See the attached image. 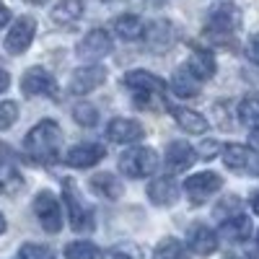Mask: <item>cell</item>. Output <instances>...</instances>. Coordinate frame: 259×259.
Instances as JSON below:
<instances>
[{"label": "cell", "instance_id": "cell-1", "mask_svg": "<svg viewBox=\"0 0 259 259\" xmlns=\"http://www.w3.org/2000/svg\"><path fill=\"white\" fill-rule=\"evenodd\" d=\"M62 145V127L55 119L36 122L24 138V153L36 163H55L60 158Z\"/></svg>", "mask_w": 259, "mask_h": 259}, {"label": "cell", "instance_id": "cell-2", "mask_svg": "<svg viewBox=\"0 0 259 259\" xmlns=\"http://www.w3.org/2000/svg\"><path fill=\"white\" fill-rule=\"evenodd\" d=\"M241 26V11L236 8L233 3L218 6L212 8L207 16V24H205V39L210 41H218V45H231L236 31Z\"/></svg>", "mask_w": 259, "mask_h": 259}, {"label": "cell", "instance_id": "cell-3", "mask_svg": "<svg viewBox=\"0 0 259 259\" xmlns=\"http://www.w3.org/2000/svg\"><path fill=\"white\" fill-rule=\"evenodd\" d=\"M122 85L127 91L135 94V104L138 106H150L153 99H163L166 96V83L150 70H130L122 75Z\"/></svg>", "mask_w": 259, "mask_h": 259}, {"label": "cell", "instance_id": "cell-4", "mask_svg": "<svg viewBox=\"0 0 259 259\" xmlns=\"http://www.w3.org/2000/svg\"><path fill=\"white\" fill-rule=\"evenodd\" d=\"M62 205L68 210V221H70L73 231H78V233L94 231V210L83 202L73 179H62Z\"/></svg>", "mask_w": 259, "mask_h": 259}, {"label": "cell", "instance_id": "cell-5", "mask_svg": "<svg viewBox=\"0 0 259 259\" xmlns=\"http://www.w3.org/2000/svg\"><path fill=\"white\" fill-rule=\"evenodd\" d=\"M156 168H158V153L153 148L135 145V148H127L119 156V171L130 179H145L156 174Z\"/></svg>", "mask_w": 259, "mask_h": 259}, {"label": "cell", "instance_id": "cell-6", "mask_svg": "<svg viewBox=\"0 0 259 259\" xmlns=\"http://www.w3.org/2000/svg\"><path fill=\"white\" fill-rule=\"evenodd\" d=\"M34 215L47 233H57L62 228V207L50 189H41L34 197Z\"/></svg>", "mask_w": 259, "mask_h": 259}, {"label": "cell", "instance_id": "cell-7", "mask_svg": "<svg viewBox=\"0 0 259 259\" xmlns=\"http://www.w3.org/2000/svg\"><path fill=\"white\" fill-rule=\"evenodd\" d=\"M221 187H223V179H221V174H215V171H200V174H192L184 182V192H187L192 205L207 202V197H212Z\"/></svg>", "mask_w": 259, "mask_h": 259}, {"label": "cell", "instance_id": "cell-8", "mask_svg": "<svg viewBox=\"0 0 259 259\" xmlns=\"http://www.w3.org/2000/svg\"><path fill=\"white\" fill-rule=\"evenodd\" d=\"M21 94L29 96V99H34V96H50V99H55L57 96V83H55V78L45 68L34 65V68H29L24 73V78H21Z\"/></svg>", "mask_w": 259, "mask_h": 259}, {"label": "cell", "instance_id": "cell-9", "mask_svg": "<svg viewBox=\"0 0 259 259\" xmlns=\"http://www.w3.org/2000/svg\"><path fill=\"white\" fill-rule=\"evenodd\" d=\"M36 36V21L31 16H21L16 24L11 26L6 41H3V47L8 55H21V52H26L31 47V41Z\"/></svg>", "mask_w": 259, "mask_h": 259}, {"label": "cell", "instance_id": "cell-10", "mask_svg": "<svg viewBox=\"0 0 259 259\" xmlns=\"http://www.w3.org/2000/svg\"><path fill=\"white\" fill-rule=\"evenodd\" d=\"M223 163L236 174H256L259 171V158L254 153V148H246L239 143H231L223 148Z\"/></svg>", "mask_w": 259, "mask_h": 259}, {"label": "cell", "instance_id": "cell-11", "mask_svg": "<svg viewBox=\"0 0 259 259\" xmlns=\"http://www.w3.org/2000/svg\"><path fill=\"white\" fill-rule=\"evenodd\" d=\"M78 55L85 57V60H99V57H106L112 50H114V41L109 36L106 29H91L80 41H78Z\"/></svg>", "mask_w": 259, "mask_h": 259}, {"label": "cell", "instance_id": "cell-12", "mask_svg": "<svg viewBox=\"0 0 259 259\" xmlns=\"http://www.w3.org/2000/svg\"><path fill=\"white\" fill-rule=\"evenodd\" d=\"M145 135V127L138 119H130V117H114L106 127V138L117 145H133Z\"/></svg>", "mask_w": 259, "mask_h": 259}, {"label": "cell", "instance_id": "cell-13", "mask_svg": "<svg viewBox=\"0 0 259 259\" xmlns=\"http://www.w3.org/2000/svg\"><path fill=\"white\" fill-rule=\"evenodd\" d=\"M166 168L171 171V174H182V171H187L194 161H197V150H194L187 140H171L166 145Z\"/></svg>", "mask_w": 259, "mask_h": 259}, {"label": "cell", "instance_id": "cell-14", "mask_svg": "<svg viewBox=\"0 0 259 259\" xmlns=\"http://www.w3.org/2000/svg\"><path fill=\"white\" fill-rule=\"evenodd\" d=\"M106 80V70L101 68V65H85V68H78L70 78V94L75 96H85L96 91L99 85H104Z\"/></svg>", "mask_w": 259, "mask_h": 259}, {"label": "cell", "instance_id": "cell-15", "mask_svg": "<svg viewBox=\"0 0 259 259\" xmlns=\"http://www.w3.org/2000/svg\"><path fill=\"white\" fill-rule=\"evenodd\" d=\"M187 244L197 256H210L218 251V233L207 223H194L187 233Z\"/></svg>", "mask_w": 259, "mask_h": 259}, {"label": "cell", "instance_id": "cell-16", "mask_svg": "<svg viewBox=\"0 0 259 259\" xmlns=\"http://www.w3.org/2000/svg\"><path fill=\"white\" fill-rule=\"evenodd\" d=\"M106 156V150L101 143H80V145H73L65 156V163L73 166V168H91L96 166L101 158Z\"/></svg>", "mask_w": 259, "mask_h": 259}, {"label": "cell", "instance_id": "cell-17", "mask_svg": "<svg viewBox=\"0 0 259 259\" xmlns=\"http://www.w3.org/2000/svg\"><path fill=\"white\" fill-rule=\"evenodd\" d=\"M179 184L174 177H158L148 184V197L153 205H161V207H168L179 200Z\"/></svg>", "mask_w": 259, "mask_h": 259}, {"label": "cell", "instance_id": "cell-18", "mask_svg": "<svg viewBox=\"0 0 259 259\" xmlns=\"http://www.w3.org/2000/svg\"><path fill=\"white\" fill-rule=\"evenodd\" d=\"M143 34H145L148 47L156 50V52H163V50H168L171 45H174V26H171L168 21H156V24L145 26Z\"/></svg>", "mask_w": 259, "mask_h": 259}, {"label": "cell", "instance_id": "cell-19", "mask_svg": "<svg viewBox=\"0 0 259 259\" xmlns=\"http://www.w3.org/2000/svg\"><path fill=\"white\" fill-rule=\"evenodd\" d=\"M249 233H251V221L246 218L244 212L233 215V218L221 221V236H223L226 241H231V244H241V241H246V239H249Z\"/></svg>", "mask_w": 259, "mask_h": 259}, {"label": "cell", "instance_id": "cell-20", "mask_svg": "<svg viewBox=\"0 0 259 259\" xmlns=\"http://www.w3.org/2000/svg\"><path fill=\"white\" fill-rule=\"evenodd\" d=\"M168 112H171V117L177 119V124L182 130H187V133H192V135H202L207 130V119L200 112L187 109V106H168Z\"/></svg>", "mask_w": 259, "mask_h": 259}, {"label": "cell", "instance_id": "cell-21", "mask_svg": "<svg viewBox=\"0 0 259 259\" xmlns=\"http://www.w3.org/2000/svg\"><path fill=\"white\" fill-rule=\"evenodd\" d=\"M184 68L197 78L200 83L202 80H210L212 75H215V57L207 52V50H194L192 55H189V62L184 65Z\"/></svg>", "mask_w": 259, "mask_h": 259}, {"label": "cell", "instance_id": "cell-22", "mask_svg": "<svg viewBox=\"0 0 259 259\" xmlns=\"http://www.w3.org/2000/svg\"><path fill=\"white\" fill-rule=\"evenodd\" d=\"M171 91H174L177 96H182V99H192V96H197L202 91V83L187 68H177L174 75H171Z\"/></svg>", "mask_w": 259, "mask_h": 259}, {"label": "cell", "instance_id": "cell-23", "mask_svg": "<svg viewBox=\"0 0 259 259\" xmlns=\"http://www.w3.org/2000/svg\"><path fill=\"white\" fill-rule=\"evenodd\" d=\"M91 189L99 194V197H104V200H119L122 194H124V184L114 177V174H96V177H91Z\"/></svg>", "mask_w": 259, "mask_h": 259}, {"label": "cell", "instance_id": "cell-24", "mask_svg": "<svg viewBox=\"0 0 259 259\" xmlns=\"http://www.w3.org/2000/svg\"><path fill=\"white\" fill-rule=\"evenodd\" d=\"M21 189H24V177H21V171L8 161H0V194L13 197V194H18Z\"/></svg>", "mask_w": 259, "mask_h": 259}, {"label": "cell", "instance_id": "cell-25", "mask_svg": "<svg viewBox=\"0 0 259 259\" xmlns=\"http://www.w3.org/2000/svg\"><path fill=\"white\" fill-rule=\"evenodd\" d=\"M114 31H117L122 39H127V41H135V39L143 36L145 24H143V18H140L138 13H124V16H119V18L114 21Z\"/></svg>", "mask_w": 259, "mask_h": 259}, {"label": "cell", "instance_id": "cell-26", "mask_svg": "<svg viewBox=\"0 0 259 259\" xmlns=\"http://www.w3.org/2000/svg\"><path fill=\"white\" fill-rule=\"evenodd\" d=\"M80 16H83V0H60L52 11L55 24H65V26L75 24Z\"/></svg>", "mask_w": 259, "mask_h": 259}, {"label": "cell", "instance_id": "cell-27", "mask_svg": "<svg viewBox=\"0 0 259 259\" xmlns=\"http://www.w3.org/2000/svg\"><path fill=\"white\" fill-rule=\"evenodd\" d=\"M153 259H187V249L179 239H174V236H166V239H161L153 249Z\"/></svg>", "mask_w": 259, "mask_h": 259}, {"label": "cell", "instance_id": "cell-28", "mask_svg": "<svg viewBox=\"0 0 259 259\" xmlns=\"http://www.w3.org/2000/svg\"><path fill=\"white\" fill-rule=\"evenodd\" d=\"M239 119L249 130H259V96H246L239 104Z\"/></svg>", "mask_w": 259, "mask_h": 259}, {"label": "cell", "instance_id": "cell-29", "mask_svg": "<svg viewBox=\"0 0 259 259\" xmlns=\"http://www.w3.org/2000/svg\"><path fill=\"white\" fill-rule=\"evenodd\" d=\"M101 251L91 241H70L65 246V259H99Z\"/></svg>", "mask_w": 259, "mask_h": 259}, {"label": "cell", "instance_id": "cell-30", "mask_svg": "<svg viewBox=\"0 0 259 259\" xmlns=\"http://www.w3.org/2000/svg\"><path fill=\"white\" fill-rule=\"evenodd\" d=\"M73 119H75L78 124H83V127H96V122H99V112H96V106H94V104H89V101H78V104L73 106Z\"/></svg>", "mask_w": 259, "mask_h": 259}, {"label": "cell", "instance_id": "cell-31", "mask_svg": "<svg viewBox=\"0 0 259 259\" xmlns=\"http://www.w3.org/2000/svg\"><path fill=\"white\" fill-rule=\"evenodd\" d=\"M18 259H55V251L45 244H24L18 249Z\"/></svg>", "mask_w": 259, "mask_h": 259}, {"label": "cell", "instance_id": "cell-32", "mask_svg": "<svg viewBox=\"0 0 259 259\" xmlns=\"http://www.w3.org/2000/svg\"><path fill=\"white\" fill-rule=\"evenodd\" d=\"M241 212V200L239 197H226L218 202V207H215V218L218 221H226V218H233V215H239Z\"/></svg>", "mask_w": 259, "mask_h": 259}, {"label": "cell", "instance_id": "cell-33", "mask_svg": "<svg viewBox=\"0 0 259 259\" xmlns=\"http://www.w3.org/2000/svg\"><path fill=\"white\" fill-rule=\"evenodd\" d=\"M18 119V104L16 101H0V130L13 127Z\"/></svg>", "mask_w": 259, "mask_h": 259}, {"label": "cell", "instance_id": "cell-34", "mask_svg": "<svg viewBox=\"0 0 259 259\" xmlns=\"http://www.w3.org/2000/svg\"><path fill=\"white\" fill-rule=\"evenodd\" d=\"M212 114H215V124H218L221 130H231V127H233L228 101H218V104H215V106H212Z\"/></svg>", "mask_w": 259, "mask_h": 259}, {"label": "cell", "instance_id": "cell-35", "mask_svg": "<svg viewBox=\"0 0 259 259\" xmlns=\"http://www.w3.org/2000/svg\"><path fill=\"white\" fill-rule=\"evenodd\" d=\"M109 259H143V254L135 244H117L109 251Z\"/></svg>", "mask_w": 259, "mask_h": 259}, {"label": "cell", "instance_id": "cell-36", "mask_svg": "<svg viewBox=\"0 0 259 259\" xmlns=\"http://www.w3.org/2000/svg\"><path fill=\"white\" fill-rule=\"evenodd\" d=\"M246 57H249V62H254L256 68H259V34H254V36L249 39V45H246Z\"/></svg>", "mask_w": 259, "mask_h": 259}, {"label": "cell", "instance_id": "cell-37", "mask_svg": "<svg viewBox=\"0 0 259 259\" xmlns=\"http://www.w3.org/2000/svg\"><path fill=\"white\" fill-rule=\"evenodd\" d=\"M8 85H11V75H8L3 68H0V94H6Z\"/></svg>", "mask_w": 259, "mask_h": 259}, {"label": "cell", "instance_id": "cell-38", "mask_svg": "<svg viewBox=\"0 0 259 259\" xmlns=\"http://www.w3.org/2000/svg\"><path fill=\"white\" fill-rule=\"evenodd\" d=\"M8 21H11V11H8L3 3H0V29H3V26L8 24Z\"/></svg>", "mask_w": 259, "mask_h": 259}, {"label": "cell", "instance_id": "cell-39", "mask_svg": "<svg viewBox=\"0 0 259 259\" xmlns=\"http://www.w3.org/2000/svg\"><path fill=\"white\" fill-rule=\"evenodd\" d=\"M200 153H202V156H212V153H215V143H205V145L200 148Z\"/></svg>", "mask_w": 259, "mask_h": 259}, {"label": "cell", "instance_id": "cell-40", "mask_svg": "<svg viewBox=\"0 0 259 259\" xmlns=\"http://www.w3.org/2000/svg\"><path fill=\"white\" fill-rule=\"evenodd\" d=\"M231 259H259L254 251H241V254H233Z\"/></svg>", "mask_w": 259, "mask_h": 259}, {"label": "cell", "instance_id": "cell-41", "mask_svg": "<svg viewBox=\"0 0 259 259\" xmlns=\"http://www.w3.org/2000/svg\"><path fill=\"white\" fill-rule=\"evenodd\" d=\"M251 210H254V212L259 215V192H256L254 197H251Z\"/></svg>", "mask_w": 259, "mask_h": 259}, {"label": "cell", "instance_id": "cell-42", "mask_svg": "<svg viewBox=\"0 0 259 259\" xmlns=\"http://www.w3.org/2000/svg\"><path fill=\"white\" fill-rule=\"evenodd\" d=\"M0 233H6V218H3V212H0Z\"/></svg>", "mask_w": 259, "mask_h": 259}, {"label": "cell", "instance_id": "cell-43", "mask_svg": "<svg viewBox=\"0 0 259 259\" xmlns=\"http://www.w3.org/2000/svg\"><path fill=\"white\" fill-rule=\"evenodd\" d=\"M254 148L259 150V130H254Z\"/></svg>", "mask_w": 259, "mask_h": 259}, {"label": "cell", "instance_id": "cell-44", "mask_svg": "<svg viewBox=\"0 0 259 259\" xmlns=\"http://www.w3.org/2000/svg\"><path fill=\"white\" fill-rule=\"evenodd\" d=\"M26 3H31V6H41V3H47V0H26Z\"/></svg>", "mask_w": 259, "mask_h": 259}, {"label": "cell", "instance_id": "cell-45", "mask_svg": "<svg viewBox=\"0 0 259 259\" xmlns=\"http://www.w3.org/2000/svg\"><path fill=\"white\" fill-rule=\"evenodd\" d=\"M256 244H259V231H256Z\"/></svg>", "mask_w": 259, "mask_h": 259}]
</instances>
